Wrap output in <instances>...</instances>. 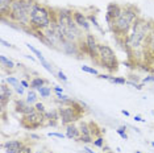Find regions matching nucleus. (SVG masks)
I'll use <instances>...</instances> for the list:
<instances>
[{
	"mask_svg": "<svg viewBox=\"0 0 154 153\" xmlns=\"http://www.w3.org/2000/svg\"><path fill=\"white\" fill-rule=\"evenodd\" d=\"M20 82H21V85H23L25 89H28V87L30 89V83H29V82H26L25 79H20Z\"/></svg>",
	"mask_w": 154,
	"mask_h": 153,
	"instance_id": "44",
	"label": "nucleus"
},
{
	"mask_svg": "<svg viewBox=\"0 0 154 153\" xmlns=\"http://www.w3.org/2000/svg\"><path fill=\"white\" fill-rule=\"evenodd\" d=\"M25 57L28 58V60H30V61H34V57H32V55H25Z\"/></svg>",
	"mask_w": 154,
	"mask_h": 153,
	"instance_id": "51",
	"label": "nucleus"
},
{
	"mask_svg": "<svg viewBox=\"0 0 154 153\" xmlns=\"http://www.w3.org/2000/svg\"><path fill=\"white\" fill-rule=\"evenodd\" d=\"M37 60L41 62V66H44V69H45V70L49 71L51 75H55V74H54V70H53V66H51L50 64H49V61L45 60V57H44V55H40V57H37Z\"/></svg>",
	"mask_w": 154,
	"mask_h": 153,
	"instance_id": "23",
	"label": "nucleus"
},
{
	"mask_svg": "<svg viewBox=\"0 0 154 153\" xmlns=\"http://www.w3.org/2000/svg\"><path fill=\"white\" fill-rule=\"evenodd\" d=\"M65 38H66V41L75 42V44H78L82 38H85V36H83V30L76 25L74 20L65 28Z\"/></svg>",
	"mask_w": 154,
	"mask_h": 153,
	"instance_id": "7",
	"label": "nucleus"
},
{
	"mask_svg": "<svg viewBox=\"0 0 154 153\" xmlns=\"http://www.w3.org/2000/svg\"><path fill=\"white\" fill-rule=\"evenodd\" d=\"M0 42H2V45H3V46H5V48H15L11 42H8V41H5V40H2Z\"/></svg>",
	"mask_w": 154,
	"mask_h": 153,
	"instance_id": "43",
	"label": "nucleus"
},
{
	"mask_svg": "<svg viewBox=\"0 0 154 153\" xmlns=\"http://www.w3.org/2000/svg\"><path fill=\"white\" fill-rule=\"evenodd\" d=\"M104 145H106V142H104V137H103V136H99V137H96L95 140H94V147H96V148H103Z\"/></svg>",
	"mask_w": 154,
	"mask_h": 153,
	"instance_id": "32",
	"label": "nucleus"
},
{
	"mask_svg": "<svg viewBox=\"0 0 154 153\" xmlns=\"http://www.w3.org/2000/svg\"><path fill=\"white\" fill-rule=\"evenodd\" d=\"M104 153H112V152H104Z\"/></svg>",
	"mask_w": 154,
	"mask_h": 153,
	"instance_id": "54",
	"label": "nucleus"
},
{
	"mask_svg": "<svg viewBox=\"0 0 154 153\" xmlns=\"http://www.w3.org/2000/svg\"><path fill=\"white\" fill-rule=\"evenodd\" d=\"M90 124V131H91V136L94 139L99 137V136H103V132H106V130H103V128H100L97 126L96 121H88Z\"/></svg>",
	"mask_w": 154,
	"mask_h": 153,
	"instance_id": "20",
	"label": "nucleus"
},
{
	"mask_svg": "<svg viewBox=\"0 0 154 153\" xmlns=\"http://www.w3.org/2000/svg\"><path fill=\"white\" fill-rule=\"evenodd\" d=\"M83 151H85L86 153H96V152H94L92 149H90L88 147H87V145H85V147H83Z\"/></svg>",
	"mask_w": 154,
	"mask_h": 153,
	"instance_id": "45",
	"label": "nucleus"
},
{
	"mask_svg": "<svg viewBox=\"0 0 154 153\" xmlns=\"http://www.w3.org/2000/svg\"><path fill=\"white\" fill-rule=\"evenodd\" d=\"M24 145L25 142L23 140H7L2 144V148L5 151V153H20Z\"/></svg>",
	"mask_w": 154,
	"mask_h": 153,
	"instance_id": "14",
	"label": "nucleus"
},
{
	"mask_svg": "<svg viewBox=\"0 0 154 153\" xmlns=\"http://www.w3.org/2000/svg\"><path fill=\"white\" fill-rule=\"evenodd\" d=\"M57 78L59 79V81H62L63 83H66V82L69 81V78L66 76V74H65V73L62 71V70H58V71H57Z\"/></svg>",
	"mask_w": 154,
	"mask_h": 153,
	"instance_id": "35",
	"label": "nucleus"
},
{
	"mask_svg": "<svg viewBox=\"0 0 154 153\" xmlns=\"http://www.w3.org/2000/svg\"><path fill=\"white\" fill-rule=\"evenodd\" d=\"M111 74H99L97 75V78L99 79H107V81H109V78H111Z\"/></svg>",
	"mask_w": 154,
	"mask_h": 153,
	"instance_id": "42",
	"label": "nucleus"
},
{
	"mask_svg": "<svg viewBox=\"0 0 154 153\" xmlns=\"http://www.w3.org/2000/svg\"><path fill=\"white\" fill-rule=\"evenodd\" d=\"M25 46H26V48H28V49H29L30 52H32V53H33L34 55H37V57H40V55H42V53H41L40 50L36 49V48H34V46H32V45H30V44L25 42Z\"/></svg>",
	"mask_w": 154,
	"mask_h": 153,
	"instance_id": "34",
	"label": "nucleus"
},
{
	"mask_svg": "<svg viewBox=\"0 0 154 153\" xmlns=\"http://www.w3.org/2000/svg\"><path fill=\"white\" fill-rule=\"evenodd\" d=\"M30 89L32 90H37L40 89V87H44V86H46L48 85V81L46 79H44L42 76H34V78L30 79Z\"/></svg>",
	"mask_w": 154,
	"mask_h": 153,
	"instance_id": "19",
	"label": "nucleus"
},
{
	"mask_svg": "<svg viewBox=\"0 0 154 153\" xmlns=\"http://www.w3.org/2000/svg\"><path fill=\"white\" fill-rule=\"evenodd\" d=\"M13 2H15V0H0V16L9 17Z\"/></svg>",
	"mask_w": 154,
	"mask_h": 153,
	"instance_id": "17",
	"label": "nucleus"
},
{
	"mask_svg": "<svg viewBox=\"0 0 154 153\" xmlns=\"http://www.w3.org/2000/svg\"><path fill=\"white\" fill-rule=\"evenodd\" d=\"M5 82L8 83V85L11 86L12 89H15V87H17V86H20V85H21V82H20L17 78H15V76H7Z\"/></svg>",
	"mask_w": 154,
	"mask_h": 153,
	"instance_id": "28",
	"label": "nucleus"
},
{
	"mask_svg": "<svg viewBox=\"0 0 154 153\" xmlns=\"http://www.w3.org/2000/svg\"><path fill=\"white\" fill-rule=\"evenodd\" d=\"M136 153H141V152H140V151H136Z\"/></svg>",
	"mask_w": 154,
	"mask_h": 153,
	"instance_id": "53",
	"label": "nucleus"
},
{
	"mask_svg": "<svg viewBox=\"0 0 154 153\" xmlns=\"http://www.w3.org/2000/svg\"><path fill=\"white\" fill-rule=\"evenodd\" d=\"M134 120H136V121H141V123H143V121H145L141 116H140V115H136V116H134Z\"/></svg>",
	"mask_w": 154,
	"mask_h": 153,
	"instance_id": "47",
	"label": "nucleus"
},
{
	"mask_svg": "<svg viewBox=\"0 0 154 153\" xmlns=\"http://www.w3.org/2000/svg\"><path fill=\"white\" fill-rule=\"evenodd\" d=\"M148 82H154V75H148L142 79V83H148Z\"/></svg>",
	"mask_w": 154,
	"mask_h": 153,
	"instance_id": "41",
	"label": "nucleus"
},
{
	"mask_svg": "<svg viewBox=\"0 0 154 153\" xmlns=\"http://www.w3.org/2000/svg\"><path fill=\"white\" fill-rule=\"evenodd\" d=\"M121 12H122V5H120L119 3H109L106 9V21L108 25H109L115 19H117V17L121 15Z\"/></svg>",
	"mask_w": 154,
	"mask_h": 153,
	"instance_id": "11",
	"label": "nucleus"
},
{
	"mask_svg": "<svg viewBox=\"0 0 154 153\" xmlns=\"http://www.w3.org/2000/svg\"><path fill=\"white\" fill-rule=\"evenodd\" d=\"M20 153H34L33 152V147L29 144H25L24 147L21 148V151H20Z\"/></svg>",
	"mask_w": 154,
	"mask_h": 153,
	"instance_id": "37",
	"label": "nucleus"
},
{
	"mask_svg": "<svg viewBox=\"0 0 154 153\" xmlns=\"http://www.w3.org/2000/svg\"><path fill=\"white\" fill-rule=\"evenodd\" d=\"M29 137L32 139V140H34V141H40V140H41V136H40V135H37V133H33V132H30Z\"/></svg>",
	"mask_w": 154,
	"mask_h": 153,
	"instance_id": "40",
	"label": "nucleus"
},
{
	"mask_svg": "<svg viewBox=\"0 0 154 153\" xmlns=\"http://www.w3.org/2000/svg\"><path fill=\"white\" fill-rule=\"evenodd\" d=\"M121 114L125 115V116H129V112H128V111H125V110H121Z\"/></svg>",
	"mask_w": 154,
	"mask_h": 153,
	"instance_id": "50",
	"label": "nucleus"
},
{
	"mask_svg": "<svg viewBox=\"0 0 154 153\" xmlns=\"http://www.w3.org/2000/svg\"><path fill=\"white\" fill-rule=\"evenodd\" d=\"M79 131H80V135H91V131H90V124L88 121H85V120H80L79 121Z\"/></svg>",
	"mask_w": 154,
	"mask_h": 153,
	"instance_id": "25",
	"label": "nucleus"
},
{
	"mask_svg": "<svg viewBox=\"0 0 154 153\" xmlns=\"http://www.w3.org/2000/svg\"><path fill=\"white\" fill-rule=\"evenodd\" d=\"M54 92H63V87H59V86H55V87H54Z\"/></svg>",
	"mask_w": 154,
	"mask_h": 153,
	"instance_id": "46",
	"label": "nucleus"
},
{
	"mask_svg": "<svg viewBox=\"0 0 154 153\" xmlns=\"http://www.w3.org/2000/svg\"><path fill=\"white\" fill-rule=\"evenodd\" d=\"M13 90H15V91H16L17 94H19V95H20V96H23V95H24V94H25V87H24V86H23V85L17 86V87H15V89H13Z\"/></svg>",
	"mask_w": 154,
	"mask_h": 153,
	"instance_id": "38",
	"label": "nucleus"
},
{
	"mask_svg": "<svg viewBox=\"0 0 154 153\" xmlns=\"http://www.w3.org/2000/svg\"><path fill=\"white\" fill-rule=\"evenodd\" d=\"M87 17H88V21L91 23V25H94L97 30H99L100 33H103V34H104V30H103V28L100 27V24H99V21H97L96 16L94 15V13H90V15H87Z\"/></svg>",
	"mask_w": 154,
	"mask_h": 153,
	"instance_id": "24",
	"label": "nucleus"
},
{
	"mask_svg": "<svg viewBox=\"0 0 154 153\" xmlns=\"http://www.w3.org/2000/svg\"><path fill=\"white\" fill-rule=\"evenodd\" d=\"M127 85H131V86H133V87L137 89V90H141L142 89V85H140V83H137V82H133V81H128Z\"/></svg>",
	"mask_w": 154,
	"mask_h": 153,
	"instance_id": "39",
	"label": "nucleus"
},
{
	"mask_svg": "<svg viewBox=\"0 0 154 153\" xmlns=\"http://www.w3.org/2000/svg\"><path fill=\"white\" fill-rule=\"evenodd\" d=\"M86 44H87V49H88V55L90 58L95 62L96 65H99V45L100 42H97L96 37L94 36V33H86Z\"/></svg>",
	"mask_w": 154,
	"mask_h": 153,
	"instance_id": "6",
	"label": "nucleus"
},
{
	"mask_svg": "<svg viewBox=\"0 0 154 153\" xmlns=\"http://www.w3.org/2000/svg\"><path fill=\"white\" fill-rule=\"evenodd\" d=\"M108 82L112 83V85H120V86L127 85V83H128V81L124 78V76H111Z\"/></svg>",
	"mask_w": 154,
	"mask_h": 153,
	"instance_id": "27",
	"label": "nucleus"
},
{
	"mask_svg": "<svg viewBox=\"0 0 154 153\" xmlns=\"http://www.w3.org/2000/svg\"><path fill=\"white\" fill-rule=\"evenodd\" d=\"M49 137H58V139H65L66 135L65 133H61V132H49L48 133Z\"/></svg>",
	"mask_w": 154,
	"mask_h": 153,
	"instance_id": "36",
	"label": "nucleus"
},
{
	"mask_svg": "<svg viewBox=\"0 0 154 153\" xmlns=\"http://www.w3.org/2000/svg\"><path fill=\"white\" fill-rule=\"evenodd\" d=\"M66 128V137L70 139V140H75V141H79V137H80V131H79V127L76 126L75 123H71V124H67L65 126Z\"/></svg>",
	"mask_w": 154,
	"mask_h": 153,
	"instance_id": "16",
	"label": "nucleus"
},
{
	"mask_svg": "<svg viewBox=\"0 0 154 153\" xmlns=\"http://www.w3.org/2000/svg\"><path fill=\"white\" fill-rule=\"evenodd\" d=\"M51 21H53V8L38 2L30 12V29L45 30L51 25Z\"/></svg>",
	"mask_w": 154,
	"mask_h": 153,
	"instance_id": "2",
	"label": "nucleus"
},
{
	"mask_svg": "<svg viewBox=\"0 0 154 153\" xmlns=\"http://www.w3.org/2000/svg\"><path fill=\"white\" fill-rule=\"evenodd\" d=\"M94 139L91 135H80V137H79V141H82L83 144H94Z\"/></svg>",
	"mask_w": 154,
	"mask_h": 153,
	"instance_id": "29",
	"label": "nucleus"
},
{
	"mask_svg": "<svg viewBox=\"0 0 154 153\" xmlns=\"http://www.w3.org/2000/svg\"><path fill=\"white\" fill-rule=\"evenodd\" d=\"M140 19V11L136 5L127 4L122 5V12L121 15L115 19L109 25L111 32L116 36L117 40H122L129 34L132 30V27L137 20Z\"/></svg>",
	"mask_w": 154,
	"mask_h": 153,
	"instance_id": "1",
	"label": "nucleus"
},
{
	"mask_svg": "<svg viewBox=\"0 0 154 153\" xmlns=\"http://www.w3.org/2000/svg\"><path fill=\"white\" fill-rule=\"evenodd\" d=\"M99 66L106 69L108 73H116L119 69V61L113 49L106 44L99 45Z\"/></svg>",
	"mask_w": 154,
	"mask_h": 153,
	"instance_id": "4",
	"label": "nucleus"
},
{
	"mask_svg": "<svg viewBox=\"0 0 154 153\" xmlns=\"http://www.w3.org/2000/svg\"><path fill=\"white\" fill-rule=\"evenodd\" d=\"M13 96V92L11 90V86L5 82V79H2V85H0V104H2V112L4 114L7 108V104L11 102Z\"/></svg>",
	"mask_w": 154,
	"mask_h": 153,
	"instance_id": "9",
	"label": "nucleus"
},
{
	"mask_svg": "<svg viewBox=\"0 0 154 153\" xmlns=\"http://www.w3.org/2000/svg\"><path fill=\"white\" fill-rule=\"evenodd\" d=\"M34 108H36V111H38V112H41V114H46V108H45V106H44V103H41V102H37L36 104H34Z\"/></svg>",
	"mask_w": 154,
	"mask_h": 153,
	"instance_id": "33",
	"label": "nucleus"
},
{
	"mask_svg": "<svg viewBox=\"0 0 154 153\" xmlns=\"http://www.w3.org/2000/svg\"><path fill=\"white\" fill-rule=\"evenodd\" d=\"M26 102L30 104V106H34L37 102H38V92H36V90H32L30 89L26 94Z\"/></svg>",
	"mask_w": 154,
	"mask_h": 153,
	"instance_id": "22",
	"label": "nucleus"
},
{
	"mask_svg": "<svg viewBox=\"0 0 154 153\" xmlns=\"http://www.w3.org/2000/svg\"><path fill=\"white\" fill-rule=\"evenodd\" d=\"M0 64H2L3 69H7V70H13L17 66L15 62L12 60H9V58H7L5 55H0Z\"/></svg>",
	"mask_w": 154,
	"mask_h": 153,
	"instance_id": "21",
	"label": "nucleus"
},
{
	"mask_svg": "<svg viewBox=\"0 0 154 153\" xmlns=\"http://www.w3.org/2000/svg\"><path fill=\"white\" fill-rule=\"evenodd\" d=\"M61 50L65 54H67V55H74V57L76 58H82L83 55L82 53H80V50H79V46H78V44H75V42H70V41H63V42L61 44Z\"/></svg>",
	"mask_w": 154,
	"mask_h": 153,
	"instance_id": "12",
	"label": "nucleus"
},
{
	"mask_svg": "<svg viewBox=\"0 0 154 153\" xmlns=\"http://www.w3.org/2000/svg\"><path fill=\"white\" fill-rule=\"evenodd\" d=\"M33 111H36L34 106H30L26 100H24V99H15V112H17V114L21 115V116H24V115L32 114Z\"/></svg>",
	"mask_w": 154,
	"mask_h": 153,
	"instance_id": "13",
	"label": "nucleus"
},
{
	"mask_svg": "<svg viewBox=\"0 0 154 153\" xmlns=\"http://www.w3.org/2000/svg\"><path fill=\"white\" fill-rule=\"evenodd\" d=\"M20 126L26 131L46 127V116H45V114H41V112H38V111H33L32 114L21 116V119H20Z\"/></svg>",
	"mask_w": 154,
	"mask_h": 153,
	"instance_id": "5",
	"label": "nucleus"
},
{
	"mask_svg": "<svg viewBox=\"0 0 154 153\" xmlns=\"http://www.w3.org/2000/svg\"><path fill=\"white\" fill-rule=\"evenodd\" d=\"M37 92H38V95H40L42 99H48L49 96L51 95V89L48 87V86H44V87H40V89H38Z\"/></svg>",
	"mask_w": 154,
	"mask_h": 153,
	"instance_id": "26",
	"label": "nucleus"
},
{
	"mask_svg": "<svg viewBox=\"0 0 154 153\" xmlns=\"http://www.w3.org/2000/svg\"><path fill=\"white\" fill-rule=\"evenodd\" d=\"M34 153H48L45 149H37V151H34Z\"/></svg>",
	"mask_w": 154,
	"mask_h": 153,
	"instance_id": "49",
	"label": "nucleus"
},
{
	"mask_svg": "<svg viewBox=\"0 0 154 153\" xmlns=\"http://www.w3.org/2000/svg\"><path fill=\"white\" fill-rule=\"evenodd\" d=\"M46 116V126H51V127H58V124L61 123V117H59V112L58 108L46 111L45 114Z\"/></svg>",
	"mask_w": 154,
	"mask_h": 153,
	"instance_id": "15",
	"label": "nucleus"
},
{
	"mask_svg": "<svg viewBox=\"0 0 154 153\" xmlns=\"http://www.w3.org/2000/svg\"><path fill=\"white\" fill-rule=\"evenodd\" d=\"M101 149H103V151H104V152H112V151H111V148H109V147H108V145H104V147H103V148H101Z\"/></svg>",
	"mask_w": 154,
	"mask_h": 153,
	"instance_id": "48",
	"label": "nucleus"
},
{
	"mask_svg": "<svg viewBox=\"0 0 154 153\" xmlns=\"http://www.w3.org/2000/svg\"><path fill=\"white\" fill-rule=\"evenodd\" d=\"M80 69H82V71L85 73H88V74H92V75H99V71L96 70L95 67H90V66H80Z\"/></svg>",
	"mask_w": 154,
	"mask_h": 153,
	"instance_id": "30",
	"label": "nucleus"
},
{
	"mask_svg": "<svg viewBox=\"0 0 154 153\" xmlns=\"http://www.w3.org/2000/svg\"><path fill=\"white\" fill-rule=\"evenodd\" d=\"M72 20H74L75 24L83 30V32H86V33L91 32V23L88 21V17H87L86 13H83L82 11H76V9H74V12H72Z\"/></svg>",
	"mask_w": 154,
	"mask_h": 153,
	"instance_id": "10",
	"label": "nucleus"
},
{
	"mask_svg": "<svg viewBox=\"0 0 154 153\" xmlns=\"http://www.w3.org/2000/svg\"><path fill=\"white\" fill-rule=\"evenodd\" d=\"M116 132H117V135L120 136L122 140H128V135H127V127H120V128H117L116 130Z\"/></svg>",
	"mask_w": 154,
	"mask_h": 153,
	"instance_id": "31",
	"label": "nucleus"
},
{
	"mask_svg": "<svg viewBox=\"0 0 154 153\" xmlns=\"http://www.w3.org/2000/svg\"><path fill=\"white\" fill-rule=\"evenodd\" d=\"M145 49H146V55L150 54L154 57V25H153V29L150 30V33L148 34V37H146Z\"/></svg>",
	"mask_w": 154,
	"mask_h": 153,
	"instance_id": "18",
	"label": "nucleus"
},
{
	"mask_svg": "<svg viewBox=\"0 0 154 153\" xmlns=\"http://www.w3.org/2000/svg\"><path fill=\"white\" fill-rule=\"evenodd\" d=\"M152 147L154 148V141H152Z\"/></svg>",
	"mask_w": 154,
	"mask_h": 153,
	"instance_id": "52",
	"label": "nucleus"
},
{
	"mask_svg": "<svg viewBox=\"0 0 154 153\" xmlns=\"http://www.w3.org/2000/svg\"><path fill=\"white\" fill-rule=\"evenodd\" d=\"M58 112H59V117H61V124L62 126H67V124L79 121L85 116L86 111L80 104V102L70 98L65 104H61L58 107Z\"/></svg>",
	"mask_w": 154,
	"mask_h": 153,
	"instance_id": "3",
	"label": "nucleus"
},
{
	"mask_svg": "<svg viewBox=\"0 0 154 153\" xmlns=\"http://www.w3.org/2000/svg\"><path fill=\"white\" fill-rule=\"evenodd\" d=\"M72 12H74V9L55 8V20H57V24L63 30H65V28L72 21Z\"/></svg>",
	"mask_w": 154,
	"mask_h": 153,
	"instance_id": "8",
	"label": "nucleus"
}]
</instances>
